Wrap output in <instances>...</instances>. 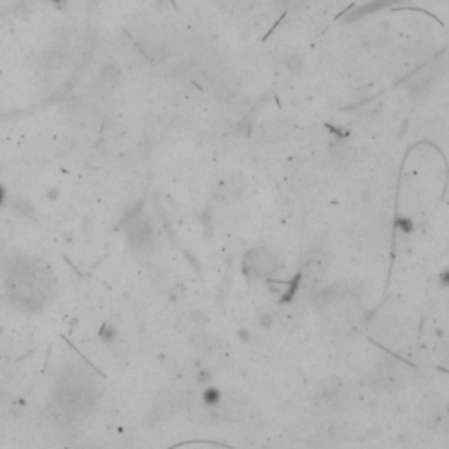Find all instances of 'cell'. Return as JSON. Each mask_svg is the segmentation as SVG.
Instances as JSON below:
<instances>
[{"mask_svg":"<svg viewBox=\"0 0 449 449\" xmlns=\"http://www.w3.org/2000/svg\"><path fill=\"white\" fill-rule=\"evenodd\" d=\"M0 200H2V190H0Z\"/></svg>","mask_w":449,"mask_h":449,"instance_id":"cell-3","label":"cell"},{"mask_svg":"<svg viewBox=\"0 0 449 449\" xmlns=\"http://www.w3.org/2000/svg\"><path fill=\"white\" fill-rule=\"evenodd\" d=\"M51 2H53V4H63L65 0H51Z\"/></svg>","mask_w":449,"mask_h":449,"instance_id":"cell-2","label":"cell"},{"mask_svg":"<svg viewBox=\"0 0 449 449\" xmlns=\"http://www.w3.org/2000/svg\"><path fill=\"white\" fill-rule=\"evenodd\" d=\"M246 267H248L249 272H256L258 276H265L276 268L272 254H268L265 251H254L253 254H249L248 265H246Z\"/></svg>","mask_w":449,"mask_h":449,"instance_id":"cell-1","label":"cell"}]
</instances>
